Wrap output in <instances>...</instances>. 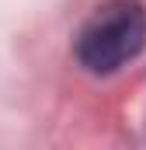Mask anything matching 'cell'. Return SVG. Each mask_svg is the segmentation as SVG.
I'll use <instances>...</instances> for the list:
<instances>
[{
    "mask_svg": "<svg viewBox=\"0 0 146 150\" xmlns=\"http://www.w3.org/2000/svg\"><path fill=\"white\" fill-rule=\"evenodd\" d=\"M146 45V7L139 0H105L77 32L73 52L87 74L108 77Z\"/></svg>",
    "mask_w": 146,
    "mask_h": 150,
    "instance_id": "6da1fadb",
    "label": "cell"
}]
</instances>
